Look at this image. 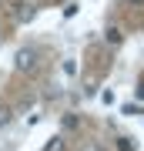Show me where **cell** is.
<instances>
[{
	"mask_svg": "<svg viewBox=\"0 0 144 151\" xmlns=\"http://www.w3.org/2000/svg\"><path fill=\"white\" fill-rule=\"evenodd\" d=\"M37 60H40V50L37 47H20L14 54V67L20 70V74H34V70H37Z\"/></svg>",
	"mask_w": 144,
	"mask_h": 151,
	"instance_id": "6da1fadb",
	"label": "cell"
},
{
	"mask_svg": "<svg viewBox=\"0 0 144 151\" xmlns=\"http://www.w3.org/2000/svg\"><path fill=\"white\" fill-rule=\"evenodd\" d=\"M77 124H80L77 114H64V128H77Z\"/></svg>",
	"mask_w": 144,
	"mask_h": 151,
	"instance_id": "8992f818",
	"label": "cell"
},
{
	"mask_svg": "<svg viewBox=\"0 0 144 151\" xmlns=\"http://www.w3.org/2000/svg\"><path fill=\"white\" fill-rule=\"evenodd\" d=\"M107 44H121V30H117V27L107 30Z\"/></svg>",
	"mask_w": 144,
	"mask_h": 151,
	"instance_id": "5b68a950",
	"label": "cell"
},
{
	"mask_svg": "<svg viewBox=\"0 0 144 151\" xmlns=\"http://www.w3.org/2000/svg\"><path fill=\"white\" fill-rule=\"evenodd\" d=\"M34 14H37V7L27 4V0H17V4H14V20H17V24H30Z\"/></svg>",
	"mask_w": 144,
	"mask_h": 151,
	"instance_id": "7a4b0ae2",
	"label": "cell"
},
{
	"mask_svg": "<svg viewBox=\"0 0 144 151\" xmlns=\"http://www.w3.org/2000/svg\"><path fill=\"white\" fill-rule=\"evenodd\" d=\"M138 94H141V97H144V84H141V91H138Z\"/></svg>",
	"mask_w": 144,
	"mask_h": 151,
	"instance_id": "ba28073f",
	"label": "cell"
},
{
	"mask_svg": "<svg viewBox=\"0 0 144 151\" xmlns=\"http://www.w3.org/2000/svg\"><path fill=\"white\" fill-rule=\"evenodd\" d=\"M10 118H14V111L7 108V104H0V128H7V124H10Z\"/></svg>",
	"mask_w": 144,
	"mask_h": 151,
	"instance_id": "277c9868",
	"label": "cell"
},
{
	"mask_svg": "<svg viewBox=\"0 0 144 151\" xmlns=\"http://www.w3.org/2000/svg\"><path fill=\"white\" fill-rule=\"evenodd\" d=\"M131 4H144V0H131Z\"/></svg>",
	"mask_w": 144,
	"mask_h": 151,
	"instance_id": "9c48e42d",
	"label": "cell"
},
{
	"mask_svg": "<svg viewBox=\"0 0 144 151\" xmlns=\"http://www.w3.org/2000/svg\"><path fill=\"white\" fill-rule=\"evenodd\" d=\"M44 151H67V141H64V134H54V138H47Z\"/></svg>",
	"mask_w": 144,
	"mask_h": 151,
	"instance_id": "3957f363",
	"label": "cell"
},
{
	"mask_svg": "<svg viewBox=\"0 0 144 151\" xmlns=\"http://www.w3.org/2000/svg\"><path fill=\"white\" fill-rule=\"evenodd\" d=\"M117 148H121V151H134V145H131V138H117Z\"/></svg>",
	"mask_w": 144,
	"mask_h": 151,
	"instance_id": "52a82bcc",
	"label": "cell"
}]
</instances>
